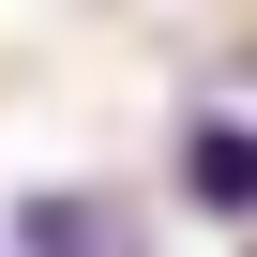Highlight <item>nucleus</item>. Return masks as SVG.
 I'll return each mask as SVG.
<instances>
[{"label":"nucleus","mask_w":257,"mask_h":257,"mask_svg":"<svg viewBox=\"0 0 257 257\" xmlns=\"http://www.w3.org/2000/svg\"><path fill=\"white\" fill-rule=\"evenodd\" d=\"M182 197L212 227H257V121H182Z\"/></svg>","instance_id":"f257e3e1"},{"label":"nucleus","mask_w":257,"mask_h":257,"mask_svg":"<svg viewBox=\"0 0 257 257\" xmlns=\"http://www.w3.org/2000/svg\"><path fill=\"white\" fill-rule=\"evenodd\" d=\"M16 257H91V197H16Z\"/></svg>","instance_id":"f03ea898"}]
</instances>
